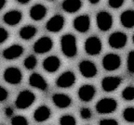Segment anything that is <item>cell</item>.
<instances>
[{"label": "cell", "instance_id": "1", "mask_svg": "<svg viewBox=\"0 0 134 125\" xmlns=\"http://www.w3.org/2000/svg\"><path fill=\"white\" fill-rule=\"evenodd\" d=\"M62 51L63 55L68 58H74L77 53V46H76V39L71 34H64L61 39Z\"/></svg>", "mask_w": 134, "mask_h": 125}, {"label": "cell", "instance_id": "2", "mask_svg": "<svg viewBox=\"0 0 134 125\" xmlns=\"http://www.w3.org/2000/svg\"><path fill=\"white\" fill-rule=\"evenodd\" d=\"M35 100H36V96L33 92L29 91V90H24L18 95L15 104H16L17 108L20 109H25V108L31 107L35 102Z\"/></svg>", "mask_w": 134, "mask_h": 125}, {"label": "cell", "instance_id": "3", "mask_svg": "<svg viewBox=\"0 0 134 125\" xmlns=\"http://www.w3.org/2000/svg\"><path fill=\"white\" fill-rule=\"evenodd\" d=\"M117 108V102L114 98L105 97L100 99L96 105V110L100 114H110L115 111Z\"/></svg>", "mask_w": 134, "mask_h": 125}, {"label": "cell", "instance_id": "4", "mask_svg": "<svg viewBox=\"0 0 134 125\" xmlns=\"http://www.w3.org/2000/svg\"><path fill=\"white\" fill-rule=\"evenodd\" d=\"M96 23L100 31L106 32L111 29L113 25V17L106 11H100L96 16Z\"/></svg>", "mask_w": 134, "mask_h": 125}, {"label": "cell", "instance_id": "5", "mask_svg": "<svg viewBox=\"0 0 134 125\" xmlns=\"http://www.w3.org/2000/svg\"><path fill=\"white\" fill-rule=\"evenodd\" d=\"M102 41L97 36L88 37L85 42V51L90 56L98 55L102 51Z\"/></svg>", "mask_w": 134, "mask_h": 125}, {"label": "cell", "instance_id": "6", "mask_svg": "<svg viewBox=\"0 0 134 125\" xmlns=\"http://www.w3.org/2000/svg\"><path fill=\"white\" fill-rule=\"evenodd\" d=\"M121 65V58L116 54H107L103 58V67L106 71H113L117 70Z\"/></svg>", "mask_w": 134, "mask_h": 125}, {"label": "cell", "instance_id": "7", "mask_svg": "<svg viewBox=\"0 0 134 125\" xmlns=\"http://www.w3.org/2000/svg\"><path fill=\"white\" fill-rule=\"evenodd\" d=\"M4 79L7 83H10V84H18L21 82L23 73L18 68L10 67V68L5 70Z\"/></svg>", "mask_w": 134, "mask_h": 125}, {"label": "cell", "instance_id": "8", "mask_svg": "<svg viewBox=\"0 0 134 125\" xmlns=\"http://www.w3.org/2000/svg\"><path fill=\"white\" fill-rule=\"evenodd\" d=\"M128 41V37L122 32H115L109 36L108 44L109 46L115 49H119L126 46Z\"/></svg>", "mask_w": 134, "mask_h": 125}, {"label": "cell", "instance_id": "9", "mask_svg": "<svg viewBox=\"0 0 134 125\" xmlns=\"http://www.w3.org/2000/svg\"><path fill=\"white\" fill-rule=\"evenodd\" d=\"M53 47V41L51 38L48 36H43L39 38L34 45V50L35 52L38 54H44L48 52Z\"/></svg>", "mask_w": 134, "mask_h": 125}, {"label": "cell", "instance_id": "10", "mask_svg": "<svg viewBox=\"0 0 134 125\" xmlns=\"http://www.w3.org/2000/svg\"><path fill=\"white\" fill-rule=\"evenodd\" d=\"M64 26V18L62 15H55L50 18L46 24V29L51 33H58Z\"/></svg>", "mask_w": 134, "mask_h": 125}, {"label": "cell", "instance_id": "11", "mask_svg": "<svg viewBox=\"0 0 134 125\" xmlns=\"http://www.w3.org/2000/svg\"><path fill=\"white\" fill-rule=\"evenodd\" d=\"M75 83V76L72 71H65L62 75H60L56 81V84L58 87L69 88L73 86Z\"/></svg>", "mask_w": 134, "mask_h": 125}, {"label": "cell", "instance_id": "12", "mask_svg": "<svg viewBox=\"0 0 134 125\" xmlns=\"http://www.w3.org/2000/svg\"><path fill=\"white\" fill-rule=\"evenodd\" d=\"M79 71L84 77L92 78L97 74V67L92 61L83 60L79 63Z\"/></svg>", "mask_w": 134, "mask_h": 125}, {"label": "cell", "instance_id": "13", "mask_svg": "<svg viewBox=\"0 0 134 125\" xmlns=\"http://www.w3.org/2000/svg\"><path fill=\"white\" fill-rule=\"evenodd\" d=\"M96 94V89L91 84H84L78 90V97L84 102H88L93 99Z\"/></svg>", "mask_w": 134, "mask_h": 125}, {"label": "cell", "instance_id": "14", "mask_svg": "<svg viewBox=\"0 0 134 125\" xmlns=\"http://www.w3.org/2000/svg\"><path fill=\"white\" fill-rule=\"evenodd\" d=\"M121 78L116 76H108L102 81V87L105 92H113L121 84Z\"/></svg>", "mask_w": 134, "mask_h": 125}, {"label": "cell", "instance_id": "15", "mask_svg": "<svg viewBox=\"0 0 134 125\" xmlns=\"http://www.w3.org/2000/svg\"><path fill=\"white\" fill-rule=\"evenodd\" d=\"M74 28L79 33H86L90 26V19L88 15H81L74 20Z\"/></svg>", "mask_w": 134, "mask_h": 125}, {"label": "cell", "instance_id": "16", "mask_svg": "<svg viewBox=\"0 0 134 125\" xmlns=\"http://www.w3.org/2000/svg\"><path fill=\"white\" fill-rule=\"evenodd\" d=\"M60 66H61V60L56 56L48 57L43 61V69L47 72H50V73L55 72V71H57L59 70Z\"/></svg>", "mask_w": 134, "mask_h": 125}, {"label": "cell", "instance_id": "17", "mask_svg": "<svg viewBox=\"0 0 134 125\" xmlns=\"http://www.w3.org/2000/svg\"><path fill=\"white\" fill-rule=\"evenodd\" d=\"M23 53V47L20 45H13L3 51V57L8 60H12L20 58Z\"/></svg>", "mask_w": 134, "mask_h": 125}, {"label": "cell", "instance_id": "18", "mask_svg": "<svg viewBox=\"0 0 134 125\" xmlns=\"http://www.w3.org/2000/svg\"><path fill=\"white\" fill-rule=\"evenodd\" d=\"M29 84L33 87L39 89L41 91H45L48 88L47 81L38 73H33L29 77Z\"/></svg>", "mask_w": 134, "mask_h": 125}, {"label": "cell", "instance_id": "19", "mask_svg": "<svg viewBox=\"0 0 134 125\" xmlns=\"http://www.w3.org/2000/svg\"><path fill=\"white\" fill-rule=\"evenodd\" d=\"M23 19V14L19 10H11L7 12L3 17V21L5 23L10 26H14L20 23V21Z\"/></svg>", "mask_w": 134, "mask_h": 125}, {"label": "cell", "instance_id": "20", "mask_svg": "<svg viewBox=\"0 0 134 125\" xmlns=\"http://www.w3.org/2000/svg\"><path fill=\"white\" fill-rule=\"evenodd\" d=\"M52 101L56 107L60 108H66L71 105L72 99L68 95L55 94L52 96Z\"/></svg>", "mask_w": 134, "mask_h": 125}, {"label": "cell", "instance_id": "21", "mask_svg": "<svg viewBox=\"0 0 134 125\" xmlns=\"http://www.w3.org/2000/svg\"><path fill=\"white\" fill-rule=\"evenodd\" d=\"M47 8L41 4H36L33 6L30 9V17L34 21H41L46 17Z\"/></svg>", "mask_w": 134, "mask_h": 125}, {"label": "cell", "instance_id": "22", "mask_svg": "<svg viewBox=\"0 0 134 125\" xmlns=\"http://www.w3.org/2000/svg\"><path fill=\"white\" fill-rule=\"evenodd\" d=\"M50 109L47 106H40L36 108L34 113V119L37 122H43V121L48 120L50 117Z\"/></svg>", "mask_w": 134, "mask_h": 125}, {"label": "cell", "instance_id": "23", "mask_svg": "<svg viewBox=\"0 0 134 125\" xmlns=\"http://www.w3.org/2000/svg\"><path fill=\"white\" fill-rule=\"evenodd\" d=\"M62 6L65 12L75 13L81 8L82 2L81 0H64Z\"/></svg>", "mask_w": 134, "mask_h": 125}, {"label": "cell", "instance_id": "24", "mask_svg": "<svg viewBox=\"0 0 134 125\" xmlns=\"http://www.w3.org/2000/svg\"><path fill=\"white\" fill-rule=\"evenodd\" d=\"M120 21L124 27L130 29L134 27V10L129 9L124 11L120 16Z\"/></svg>", "mask_w": 134, "mask_h": 125}, {"label": "cell", "instance_id": "25", "mask_svg": "<svg viewBox=\"0 0 134 125\" xmlns=\"http://www.w3.org/2000/svg\"><path fill=\"white\" fill-rule=\"evenodd\" d=\"M36 28L33 25H27V26H24L21 29L20 31V36H21V39L24 40H30L36 35Z\"/></svg>", "mask_w": 134, "mask_h": 125}, {"label": "cell", "instance_id": "26", "mask_svg": "<svg viewBox=\"0 0 134 125\" xmlns=\"http://www.w3.org/2000/svg\"><path fill=\"white\" fill-rule=\"evenodd\" d=\"M122 97L127 101L134 100V87L133 86H127L122 91Z\"/></svg>", "mask_w": 134, "mask_h": 125}, {"label": "cell", "instance_id": "27", "mask_svg": "<svg viewBox=\"0 0 134 125\" xmlns=\"http://www.w3.org/2000/svg\"><path fill=\"white\" fill-rule=\"evenodd\" d=\"M123 118L128 122H134V108L132 107L126 108L123 111Z\"/></svg>", "mask_w": 134, "mask_h": 125}, {"label": "cell", "instance_id": "28", "mask_svg": "<svg viewBox=\"0 0 134 125\" xmlns=\"http://www.w3.org/2000/svg\"><path fill=\"white\" fill-rule=\"evenodd\" d=\"M36 63H37V60H36V58L34 55H30L27 58H25L24 60V67L27 70H33L36 68Z\"/></svg>", "mask_w": 134, "mask_h": 125}, {"label": "cell", "instance_id": "29", "mask_svg": "<svg viewBox=\"0 0 134 125\" xmlns=\"http://www.w3.org/2000/svg\"><path fill=\"white\" fill-rule=\"evenodd\" d=\"M76 121L72 115H63L60 119V125H75Z\"/></svg>", "mask_w": 134, "mask_h": 125}, {"label": "cell", "instance_id": "30", "mask_svg": "<svg viewBox=\"0 0 134 125\" xmlns=\"http://www.w3.org/2000/svg\"><path fill=\"white\" fill-rule=\"evenodd\" d=\"M11 125H28V121L25 117L18 115V116L12 117Z\"/></svg>", "mask_w": 134, "mask_h": 125}, {"label": "cell", "instance_id": "31", "mask_svg": "<svg viewBox=\"0 0 134 125\" xmlns=\"http://www.w3.org/2000/svg\"><path fill=\"white\" fill-rule=\"evenodd\" d=\"M127 66H128V71L130 73H134V51H130L129 53Z\"/></svg>", "mask_w": 134, "mask_h": 125}, {"label": "cell", "instance_id": "32", "mask_svg": "<svg viewBox=\"0 0 134 125\" xmlns=\"http://www.w3.org/2000/svg\"><path fill=\"white\" fill-rule=\"evenodd\" d=\"M91 110L88 108H82L80 109V117L83 120H88L91 118Z\"/></svg>", "mask_w": 134, "mask_h": 125}, {"label": "cell", "instance_id": "33", "mask_svg": "<svg viewBox=\"0 0 134 125\" xmlns=\"http://www.w3.org/2000/svg\"><path fill=\"white\" fill-rule=\"evenodd\" d=\"M125 0H108L109 6L113 8H118L124 4Z\"/></svg>", "mask_w": 134, "mask_h": 125}, {"label": "cell", "instance_id": "34", "mask_svg": "<svg viewBox=\"0 0 134 125\" xmlns=\"http://www.w3.org/2000/svg\"><path fill=\"white\" fill-rule=\"evenodd\" d=\"M8 38V31L4 29V28L0 27V44H2Z\"/></svg>", "mask_w": 134, "mask_h": 125}, {"label": "cell", "instance_id": "35", "mask_svg": "<svg viewBox=\"0 0 134 125\" xmlns=\"http://www.w3.org/2000/svg\"><path fill=\"white\" fill-rule=\"evenodd\" d=\"M99 125H118V122L114 119H103L100 121Z\"/></svg>", "mask_w": 134, "mask_h": 125}, {"label": "cell", "instance_id": "36", "mask_svg": "<svg viewBox=\"0 0 134 125\" xmlns=\"http://www.w3.org/2000/svg\"><path fill=\"white\" fill-rule=\"evenodd\" d=\"M8 93L4 87L0 86V102H3L8 98Z\"/></svg>", "mask_w": 134, "mask_h": 125}, {"label": "cell", "instance_id": "37", "mask_svg": "<svg viewBox=\"0 0 134 125\" xmlns=\"http://www.w3.org/2000/svg\"><path fill=\"white\" fill-rule=\"evenodd\" d=\"M5 114H6L7 117H11L13 115V109L12 108H10V107H8V108H7L6 109H5Z\"/></svg>", "mask_w": 134, "mask_h": 125}, {"label": "cell", "instance_id": "38", "mask_svg": "<svg viewBox=\"0 0 134 125\" xmlns=\"http://www.w3.org/2000/svg\"><path fill=\"white\" fill-rule=\"evenodd\" d=\"M6 1L7 0H0V10L4 8V6L6 5Z\"/></svg>", "mask_w": 134, "mask_h": 125}, {"label": "cell", "instance_id": "39", "mask_svg": "<svg viewBox=\"0 0 134 125\" xmlns=\"http://www.w3.org/2000/svg\"><path fill=\"white\" fill-rule=\"evenodd\" d=\"M17 1L19 3H21V4H27L30 0H17Z\"/></svg>", "mask_w": 134, "mask_h": 125}, {"label": "cell", "instance_id": "40", "mask_svg": "<svg viewBox=\"0 0 134 125\" xmlns=\"http://www.w3.org/2000/svg\"><path fill=\"white\" fill-rule=\"evenodd\" d=\"M91 4H97V3H99L100 2V0H88Z\"/></svg>", "mask_w": 134, "mask_h": 125}, {"label": "cell", "instance_id": "41", "mask_svg": "<svg viewBox=\"0 0 134 125\" xmlns=\"http://www.w3.org/2000/svg\"><path fill=\"white\" fill-rule=\"evenodd\" d=\"M132 41H133V43H134V34H133V36H132Z\"/></svg>", "mask_w": 134, "mask_h": 125}, {"label": "cell", "instance_id": "42", "mask_svg": "<svg viewBox=\"0 0 134 125\" xmlns=\"http://www.w3.org/2000/svg\"><path fill=\"white\" fill-rule=\"evenodd\" d=\"M49 1H51V0H49ZM52 1H53V0H52Z\"/></svg>", "mask_w": 134, "mask_h": 125}, {"label": "cell", "instance_id": "43", "mask_svg": "<svg viewBox=\"0 0 134 125\" xmlns=\"http://www.w3.org/2000/svg\"><path fill=\"white\" fill-rule=\"evenodd\" d=\"M133 2H134V0H133Z\"/></svg>", "mask_w": 134, "mask_h": 125}]
</instances>
